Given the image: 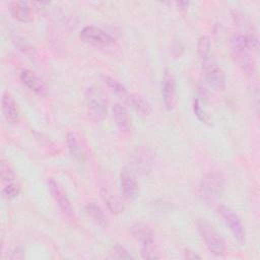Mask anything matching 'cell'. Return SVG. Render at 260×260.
<instances>
[{"mask_svg":"<svg viewBox=\"0 0 260 260\" xmlns=\"http://www.w3.org/2000/svg\"><path fill=\"white\" fill-rule=\"evenodd\" d=\"M199 234L205 243V246L215 256H223L225 253V244L220 235L206 220L200 219L197 222Z\"/></svg>","mask_w":260,"mask_h":260,"instance_id":"cell-3","label":"cell"},{"mask_svg":"<svg viewBox=\"0 0 260 260\" xmlns=\"http://www.w3.org/2000/svg\"><path fill=\"white\" fill-rule=\"evenodd\" d=\"M112 112L114 120L119 130L123 133H130L132 130V121L126 108L121 104L117 103L113 106Z\"/></svg>","mask_w":260,"mask_h":260,"instance_id":"cell-14","label":"cell"},{"mask_svg":"<svg viewBox=\"0 0 260 260\" xmlns=\"http://www.w3.org/2000/svg\"><path fill=\"white\" fill-rule=\"evenodd\" d=\"M0 175H1V180L3 183H13L15 180V173L10 167V165L5 161L4 159L1 160L0 162Z\"/></svg>","mask_w":260,"mask_h":260,"instance_id":"cell-22","label":"cell"},{"mask_svg":"<svg viewBox=\"0 0 260 260\" xmlns=\"http://www.w3.org/2000/svg\"><path fill=\"white\" fill-rule=\"evenodd\" d=\"M8 11L11 16L21 22H28L32 19L30 7L26 2L12 1L8 3Z\"/></svg>","mask_w":260,"mask_h":260,"instance_id":"cell-15","label":"cell"},{"mask_svg":"<svg viewBox=\"0 0 260 260\" xmlns=\"http://www.w3.org/2000/svg\"><path fill=\"white\" fill-rule=\"evenodd\" d=\"M203 84L212 91H221L225 86V75L222 69L214 63L204 64Z\"/></svg>","mask_w":260,"mask_h":260,"instance_id":"cell-6","label":"cell"},{"mask_svg":"<svg viewBox=\"0 0 260 260\" xmlns=\"http://www.w3.org/2000/svg\"><path fill=\"white\" fill-rule=\"evenodd\" d=\"M128 103L131 105V107L136 111L138 112L139 114L141 115H149L150 112H151V107H150V104L145 100L143 99L142 96L140 95H137V94H130V98L128 100Z\"/></svg>","mask_w":260,"mask_h":260,"instance_id":"cell-20","label":"cell"},{"mask_svg":"<svg viewBox=\"0 0 260 260\" xmlns=\"http://www.w3.org/2000/svg\"><path fill=\"white\" fill-rule=\"evenodd\" d=\"M131 234L140 243L141 249L154 247V234L147 224L142 222L135 223L131 226Z\"/></svg>","mask_w":260,"mask_h":260,"instance_id":"cell-12","label":"cell"},{"mask_svg":"<svg viewBox=\"0 0 260 260\" xmlns=\"http://www.w3.org/2000/svg\"><path fill=\"white\" fill-rule=\"evenodd\" d=\"M185 257H186V258H188V259L200 258V256H198V255L194 254V253H193V252H191V251H186V252H185Z\"/></svg>","mask_w":260,"mask_h":260,"instance_id":"cell-27","label":"cell"},{"mask_svg":"<svg viewBox=\"0 0 260 260\" xmlns=\"http://www.w3.org/2000/svg\"><path fill=\"white\" fill-rule=\"evenodd\" d=\"M84 210H85V213L87 214V216L94 223H96L100 226H106L107 225V223H108L107 216L104 213L103 209L99 205H96L93 202H89L85 205Z\"/></svg>","mask_w":260,"mask_h":260,"instance_id":"cell-18","label":"cell"},{"mask_svg":"<svg viewBox=\"0 0 260 260\" xmlns=\"http://www.w3.org/2000/svg\"><path fill=\"white\" fill-rule=\"evenodd\" d=\"M47 185H48V188H49V191H50L52 197L54 198V200L58 204V206L61 209V211L66 216L72 217L73 209H72L71 203H70L66 193L64 192L62 187L59 185V183L56 182L54 179L49 178L47 180Z\"/></svg>","mask_w":260,"mask_h":260,"instance_id":"cell-9","label":"cell"},{"mask_svg":"<svg viewBox=\"0 0 260 260\" xmlns=\"http://www.w3.org/2000/svg\"><path fill=\"white\" fill-rule=\"evenodd\" d=\"M20 79L23 84L28 87L31 91L37 93L40 96L48 95V87L45 82L31 70H23L20 73Z\"/></svg>","mask_w":260,"mask_h":260,"instance_id":"cell-11","label":"cell"},{"mask_svg":"<svg viewBox=\"0 0 260 260\" xmlns=\"http://www.w3.org/2000/svg\"><path fill=\"white\" fill-rule=\"evenodd\" d=\"M10 259H23L24 258V250L21 247H16L12 250L10 256Z\"/></svg>","mask_w":260,"mask_h":260,"instance_id":"cell-26","label":"cell"},{"mask_svg":"<svg viewBox=\"0 0 260 260\" xmlns=\"http://www.w3.org/2000/svg\"><path fill=\"white\" fill-rule=\"evenodd\" d=\"M20 192V188L17 184H15L14 182L13 183H9L7 184L3 189H2V195L8 199V200H11L15 197L18 196Z\"/></svg>","mask_w":260,"mask_h":260,"instance_id":"cell-23","label":"cell"},{"mask_svg":"<svg viewBox=\"0 0 260 260\" xmlns=\"http://www.w3.org/2000/svg\"><path fill=\"white\" fill-rule=\"evenodd\" d=\"M102 80L103 82L106 84V86L113 92L115 93L116 95H118L119 98L123 99L124 101L128 102L129 98H130V93L128 92L127 88L120 82L118 81L117 79L113 78L112 76H109V75H106V74H103L102 75Z\"/></svg>","mask_w":260,"mask_h":260,"instance_id":"cell-17","label":"cell"},{"mask_svg":"<svg viewBox=\"0 0 260 260\" xmlns=\"http://www.w3.org/2000/svg\"><path fill=\"white\" fill-rule=\"evenodd\" d=\"M197 52L199 55V58L203 62V64H206L210 59V53H211V46H210V40L208 37H201L197 44Z\"/></svg>","mask_w":260,"mask_h":260,"instance_id":"cell-21","label":"cell"},{"mask_svg":"<svg viewBox=\"0 0 260 260\" xmlns=\"http://www.w3.org/2000/svg\"><path fill=\"white\" fill-rule=\"evenodd\" d=\"M121 190L124 198L133 200L138 194V183L136 181L134 172L130 168H124L120 174Z\"/></svg>","mask_w":260,"mask_h":260,"instance_id":"cell-10","label":"cell"},{"mask_svg":"<svg viewBox=\"0 0 260 260\" xmlns=\"http://www.w3.org/2000/svg\"><path fill=\"white\" fill-rule=\"evenodd\" d=\"M161 96L166 108L171 111L174 109L177 98H176V79L173 72L166 68L161 79Z\"/></svg>","mask_w":260,"mask_h":260,"instance_id":"cell-8","label":"cell"},{"mask_svg":"<svg viewBox=\"0 0 260 260\" xmlns=\"http://www.w3.org/2000/svg\"><path fill=\"white\" fill-rule=\"evenodd\" d=\"M101 197H102L103 201L107 204L109 210L112 213L118 214L124 210L123 202L111 190H109L107 188H103L101 190Z\"/></svg>","mask_w":260,"mask_h":260,"instance_id":"cell-16","label":"cell"},{"mask_svg":"<svg viewBox=\"0 0 260 260\" xmlns=\"http://www.w3.org/2000/svg\"><path fill=\"white\" fill-rule=\"evenodd\" d=\"M66 141H67V145H68L71 155L76 160H78L80 162L84 161L85 153H84V150H83L82 146L80 145L77 137L75 136V134L72 132H68L67 136H66Z\"/></svg>","mask_w":260,"mask_h":260,"instance_id":"cell-19","label":"cell"},{"mask_svg":"<svg viewBox=\"0 0 260 260\" xmlns=\"http://www.w3.org/2000/svg\"><path fill=\"white\" fill-rule=\"evenodd\" d=\"M79 38L83 43L99 49H110L114 47L116 43L115 39L110 34L93 25L83 27L80 30Z\"/></svg>","mask_w":260,"mask_h":260,"instance_id":"cell-4","label":"cell"},{"mask_svg":"<svg viewBox=\"0 0 260 260\" xmlns=\"http://www.w3.org/2000/svg\"><path fill=\"white\" fill-rule=\"evenodd\" d=\"M1 105H2V113L6 121L11 124L17 123L19 120V114H20L19 109L15 100L9 92L3 93Z\"/></svg>","mask_w":260,"mask_h":260,"instance_id":"cell-13","label":"cell"},{"mask_svg":"<svg viewBox=\"0 0 260 260\" xmlns=\"http://www.w3.org/2000/svg\"><path fill=\"white\" fill-rule=\"evenodd\" d=\"M85 108L91 121L98 123L105 119L107 116V99L100 88L91 86L86 89Z\"/></svg>","mask_w":260,"mask_h":260,"instance_id":"cell-2","label":"cell"},{"mask_svg":"<svg viewBox=\"0 0 260 260\" xmlns=\"http://www.w3.org/2000/svg\"><path fill=\"white\" fill-rule=\"evenodd\" d=\"M218 213L222 217L225 224L229 226L233 236L239 243L245 242V229L240 217L228 206L221 205L218 207Z\"/></svg>","mask_w":260,"mask_h":260,"instance_id":"cell-7","label":"cell"},{"mask_svg":"<svg viewBox=\"0 0 260 260\" xmlns=\"http://www.w3.org/2000/svg\"><path fill=\"white\" fill-rule=\"evenodd\" d=\"M193 110H194V113L196 115V117L203 123H209L210 121V118L208 116V114L205 112V110L201 107V104H200V101L199 99H196L193 103Z\"/></svg>","mask_w":260,"mask_h":260,"instance_id":"cell-24","label":"cell"},{"mask_svg":"<svg viewBox=\"0 0 260 260\" xmlns=\"http://www.w3.org/2000/svg\"><path fill=\"white\" fill-rule=\"evenodd\" d=\"M115 255V257H117V258H127V259H129V258H133L123 247H121V246H116V247H114V252H113Z\"/></svg>","mask_w":260,"mask_h":260,"instance_id":"cell-25","label":"cell"},{"mask_svg":"<svg viewBox=\"0 0 260 260\" xmlns=\"http://www.w3.org/2000/svg\"><path fill=\"white\" fill-rule=\"evenodd\" d=\"M178 4V6H181L183 9H185V8H187L188 7V2H178L177 3Z\"/></svg>","mask_w":260,"mask_h":260,"instance_id":"cell-28","label":"cell"},{"mask_svg":"<svg viewBox=\"0 0 260 260\" xmlns=\"http://www.w3.org/2000/svg\"><path fill=\"white\" fill-rule=\"evenodd\" d=\"M154 152L151 148L145 145L137 146L130 156V164L132 169L140 175L149 174L154 166Z\"/></svg>","mask_w":260,"mask_h":260,"instance_id":"cell-5","label":"cell"},{"mask_svg":"<svg viewBox=\"0 0 260 260\" xmlns=\"http://www.w3.org/2000/svg\"><path fill=\"white\" fill-rule=\"evenodd\" d=\"M224 189V178L218 172L206 174L199 185L201 199L207 204H213L222 194Z\"/></svg>","mask_w":260,"mask_h":260,"instance_id":"cell-1","label":"cell"}]
</instances>
